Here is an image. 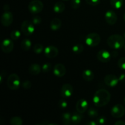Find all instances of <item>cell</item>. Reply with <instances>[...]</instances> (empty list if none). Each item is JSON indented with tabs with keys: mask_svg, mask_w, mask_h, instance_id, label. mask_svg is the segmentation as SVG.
<instances>
[{
	"mask_svg": "<svg viewBox=\"0 0 125 125\" xmlns=\"http://www.w3.org/2000/svg\"><path fill=\"white\" fill-rule=\"evenodd\" d=\"M104 81L107 86L110 87H114L118 85L120 81L118 77L114 74H108L104 77Z\"/></svg>",
	"mask_w": 125,
	"mask_h": 125,
	"instance_id": "obj_11",
	"label": "cell"
},
{
	"mask_svg": "<svg viewBox=\"0 0 125 125\" xmlns=\"http://www.w3.org/2000/svg\"><path fill=\"white\" fill-rule=\"evenodd\" d=\"M89 107V103L85 99H80L78 100L76 104V109L78 112L83 114L86 112Z\"/></svg>",
	"mask_w": 125,
	"mask_h": 125,
	"instance_id": "obj_15",
	"label": "cell"
},
{
	"mask_svg": "<svg viewBox=\"0 0 125 125\" xmlns=\"http://www.w3.org/2000/svg\"><path fill=\"white\" fill-rule=\"evenodd\" d=\"M83 118V115L81 113L78 112H74L72 115V124L78 125L81 123Z\"/></svg>",
	"mask_w": 125,
	"mask_h": 125,
	"instance_id": "obj_20",
	"label": "cell"
},
{
	"mask_svg": "<svg viewBox=\"0 0 125 125\" xmlns=\"http://www.w3.org/2000/svg\"><path fill=\"white\" fill-rule=\"evenodd\" d=\"M115 125H125V122L122 120H118L114 123Z\"/></svg>",
	"mask_w": 125,
	"mask_h": 125,
	"instance_id": "obj_42",
	"label": "cell"
},
{
	"mask_svg": "<svg viewBox=\"0 0 125 125\" xmlns=\"http://www.w3.org/2000/svg\"><path fill=\"white\" fill-rule=\"evenodd\" d=\"M5 75H6V72H4V71H2L1 74H0V84H1L3 81V79L4 78Z\"/></svg>",
	"mask_w": 125,
	"mask_h": 125,
	"instance_id": "obj_39",
	"label": "cell"
},
{
	"mask_svg": "<svg viewBox=\"0 0 125 125\" xmlns=\"http://www.w3.org/2000/svg\"><path fill=\"white\" fill-rule=\"evenodd\" d=\"M32 46V42L29 39H24L21 42V47L24 51H28Z\"/></svg>",
	"mask_w": 125,
	"mask_h": 125,
	"instance_id": "obj_23",
	"label": "cell"
},
{
	"mask_svg": "<svg viewBox=\"0 0 125 125\" xmlns=\"http://www.w3.org/2000/svg\"><path fill=\"white\" fill-rule=\"evenodd\" d=\"M84 50V46L82 44H76L72 47V51L74 54H79L82 53Z\"/></svg>",
	"mask_w": 125,
	"mask_h": 125,
	"instance_id": "obj_25",
	"label": "cell"
},
{
	"mask_svg": "<svg viewBox=\"0 0 125 125\" xmlns=\"http://www.w3.org/2000/svg\"><path fill=\"white\" fill-rule=\"evenodd\" d=\"M39 125H57V123H50V122H48V121H45V122H42L40 123Z\"/></svg>",
	"mask_w": 125,
	"mask_h": 125,
	"instance_id": "obj_38",
	"label": "cell"
},
{
	"mask_svg": "<svg viewBox=\"0 0 125 125\" xmlns=\"http://www.w3.org/2000/svg\"><path fill=\"white\" fill-rule=\"evenodd\" d=\"M62 1H68V0H62Z\"/></svg>",
	"mask_w": 125,
	"mask_h": 125,
	"instance_id": "obj_46",
	"label": "cell"
},
{
	"mask_svg": "<svg viewBox=\"0 0 125 125\" xmlns=\"http://www.w3.org/2000/svg\"><path fill=\"white\" fill-rule=\"evenodd\" d=\"M22 87L23 89H29L31 88L32 87V83L30 81L26 80L22 83Z\"/></svg>",
	"mask_w": 125,
	"mask_h": 125,
	"instance_id": "obj_35",
	"label": "cell"
},
{
	"mask_svg": "<svg viewBox=\"0 0 125 125\" xmlns=\"http://www.w3.org/2000/svg\"><path fill=\"white\" fill-rule=\"evenodd\" d=\"M73 94V88L70 84H65L62 86L60 91V95L63 98H70Z\"/></svg>",
	"mask_w": 125,
	"mask_h": 125,
	"instance_id": "obj_9",
	"label": "cell"
},
{
	"mask_svg": "<svg viewBox=\"0 0 125 125\" xmlns=\"http://www.w3.org/2000/svg\"><path fill=\"white\" fill-rule=\"evenodd\" d=\"M71 7L73 9H78L80 7L81 4V0H71Z\"/></svg>",
	"mask_w": 125,
	"mask_h": 125,
	"instance_id": "obj_30",
	"label": "cell"
},
{
	"mask_svg": "<svg viewBox=\"0 0 125 125\" xmlns=\"http://www.w3.org/2000/svg\"><path fill=\"white\" fill-rule=\"evenodd\" d=\"M118 66L120 69L125 70V57H122L118 61Z\"/></svg>",
	"mask_w": 125,
	"mask_h": 125,
	"instance_id": "obj_33",
	"label": "cell"
},
{
	"mask_svg": "<svg viewBox=\"0 0 125 125\" xmlns=\"http://www.w3.org/2000/svg\"><path fill=\"white\" fill-rule=\"evenodd\" d=\"M106 121H107V120H106V117H104V116H101V117H98L97 120L98 123L100 125L105 124L106 123Z\"/></svg>",
	"mask_w": 125,
	"mask_h": 125,
	"instance_id": "obj_37",
	"label": "cell"
},
{
	"mask_svg": "<svg viewBox=\"0 0 125 125\" xmlns=\"http://www.w3.org/2000/svg\"><path fill=\"white\" fill-rule=\"evenodd\" d=\"M124 37H125V36H124Z\"/></svg>",
	"mask_w": 125,
	"mask_h": 125,
	"instance_id": "obj_49",
	"label": "cell"
},
{
	"mask_svg": "<svg viewBox=\"0 0 125 125\" xmlns=\"http://www.w3.org/2000/svg\"><path fill=\"white\" fill-rule=\"evenodd\" d=\"M10 123L12 125H22L23 122L21 117L15 116L11 118V119L10 120Z\"/></svg>",
	"mask_w": 125,
	"mask_h": 125,
	"instance_id": "obj_26",
	"label": "cell"
},
{
	"mask_svg": "<svg viewBox=\"0 0 125 125\" xmlns=\"http://www.w3.org/2000/svg\"><path fill=\"white\" fill-rule=\"evenodd\" d=\"M42 70V67L37 63H33L31 64L28 68V72L29 74L32 75H37Z\"/></svg>",
	"mask_w": 125,
	"mask_h": 125,
	"instance_id": "obj_17",
	"label": "cell"
},
{
	"mask_svg": "<svg viewBox=\"0 0 125 125\" xmlns=\"http://www.w3.org/2000/svg\"><path fill=\"white\" fill-rule=\"evenodd\" d=\"M51 67H52V65H51V63H45L42 65V71L43 72H45V73H48V72H49L51 70Z\"/></svg>",
	"mask_w": 125,
	"mask_h": 125,
	"instance_id": "obj_32",
	"label": "cell"
},
{
	"mask_svg": "<svg viewBox=\"0 0 125 125\" xmlns=\"http://www.w3.org/2000/svg\"><path fill=\"white\" fill-rule=\"evenodd\" d=\"M20 77L15 73H12L9 76L7 79V87L10 90H17L20 86Z\"/></svg>",
	"mask_w": 125,
	"mask_h": 125,
	"instance_id": "obj_4",
	"label": "cell"
},
{
	"mask_svg": "<svg viewBox=\"0 0 125 125\" xmlns=\"http://www.w3.org/2000/svg\"><path fill=\"white\" fill-rule=\"evenodd\" d=\"M105 20L109 24L114 25L117 23L118 17L114 11L109 10L105 13Z\"/></svg>",
	"mask_w": 125,
	"mask_h": 125,
	"instance_id": "obj_13",
	"label": "cell"
},
{
	"mask_svg": "<svg viewBox=\"0 0 125 125\" xmlns=\"http://www.w3.org/2000/svg\"><path fill=\"white\" fill-rule=\"evenodd\" d=\"M111 95L109 92L106 89H99L93 96V102L95 106L101 107L106 106L111 100Z\"/></svg>",
	"mask_w": 125,
	"mask_h": 125,
	"instance_id": "obj_1",
	"label": "cell"
},
{
	"mask_svg": "<svg viewBox=\"0 0 125 125\" xmlns=\"http://www.w3.org/2000/svg\"><path fill=\"white\" fill-rule=\"evenodd\" d=\"M88 115L90 118H96L98 116V112L95 109L90 108L88 110Z\"/></svg>",
	"mask_w": 125,
	"mask_h": 125,
	"instance_id": "obj_29",
	"label": "cell"
},
{
	"mask_svg": "<svg viewBox=\"0 0 125 125\" xmlns=\"http://www.w3.org/2000/svg\"><path fill=\"white\" fill-rule=\"evenodd\" d=\"M44 54L48 58H54L58 55L59 50L55 46H48L44 49Z\"/></svg>",
	"mask_w": 125,
	"mask_h": 125,
	"instance_id": "obj_12",
	"label": "cell"
},
{
	"mask_svg": "<svg viewBox=\"0 0 125 125\" xmlns=\"http://www.w3.org/2000/svg\"><path fill=\"white\" fill-rule=\"evenodd\" d=\"M61 120L62 123L65 125L72 124V115L69 112H65L61 116Z\"/></svg>",
	"mask_w": 125,
	"mask_h": 125,
	"instance_id": "obj_22",
	"label": "cell"
},
{
	"mask_svg": "<svg viewBox=\"0 0 125 125\" xmlns=\"http://www.w3.org/2000/svg\"><path fill=\"white\" fill-rule=\"evenodd\" d=\"M110 3L113 8L119 9L123 6V0H111Z\"/></svg>",
	"mask_w": 125,
	"mask_h": 125,
	"instance_id": "obj_24",
	"label": "cell"
},
{
	"mask_svg": "<svg viewBox=\"0 0 125 125\" xmlns=\"http://www.w3.org/2000/svg\"><path fill=\"white\" fill-rule=\"evenodd\" d=\"M13 21V15L9 11H5L1 17V23L2 26L8 27L12 24Z\"/></svg>",
	"mask_w": 125,
	"mask_h": 125,
	"instance_id": "obj_8",
	"label": "cell"
},
{
	"mask_svg": "<svg viewBox=\"0 0 125 125\" xmlns=\"http://www.w3.org/2000/svg\"><path fill=\"white\" fill-rule=\"evenodd\" d=\"M58 106L62 109H64L67 108L68 106V103L64 99H61L58 102Z\"/></svg>",
	"mask_w": 125,
	"mask_h": 125,
	"instance_id": "obj_31",
	"label": "cell"
},
{
	"mask_svg": "<svg viewBox=\"0 0 125 125\" xmlns=\"http://www.w3.org/2000/svg\"><path fill=\"white\" fill-rule=\"evenodd\" d=\"M107 43L110 48L119 50L124 47L125 45V39L123 36L119 34H114L108 37Z\"/></svg>",
	"mask_w": 125,
	"mask_h": 125,
	"instance_id": "obj_2",
	"label": "cell"
},
{
	"mask_svg": "<svg viewBox=\"0 0 125 125\" xmlns=\"http://www.w3.org/2000/svg\"><path fill=\"white\" fill-rule=\"evenodd\" d=\"M2 51L4 53H10L12 51L14 48V43L11 39H6L2 42L1 45Z\"/></svg>",
	"mask_w": 125,
	"mask_h": 125,
	"instance_id": "obj_10",
	"label": "cell"
},
{
	"mask_svg": "<svg viewBox=\"0 0 125 125\" xmlns=\"http://www.w3.org/2000/svg\"><path fill=\"white\" fill-rule=\"evenodd\" d=\"M32 22L34 23V25H38L42 23V18L39 16H35L32 19Z\"/></svg>",
	"mask_w": 125,
	"mask_h": 125,
	"instance_id": "obj_34",
	"label": "cell"
},
{
	"mask_svg": "<svg viewBox=\"0 0 125 125\" xmlns=\"http://www.w3.org/2000/svg\"><path fill=\"white\" fill-rule=\"evenodd\" d=\"M33 50H34V52L35 54H40L43 51L44 47L41 44L37 43L34 45V48H33Z\"/></svg>",
	"mask_w": 125,
	"mask_h": 125,
	"instance_id": "obj_28",
	"label": "cell"
},
{
	"mask_svg": "<svg viewBox=\"0 0 125 125\" xmlns=\"http://www.w3.org/2000/svg\"><path fill=\"white\" fill-rule=\"evenodd\" d=\"M97 59L101 62L106 63L108 62L111 59V54L108 51L101 50L97 53Z\"/></svg>",
	"mask_w": 125,
	"mask_h": 125,
	"instance_id": "obj_16",
	"label": "cell"
},
{
	"mask_svg": "<svg viewBox=\"0 0 125 125\" xmlns=\"http://www.w3.org/2000/svg\"><path fill=\"white\" fill-rule=\"evenodd\" d=\"M43 7V4L40 0H32L28 4V10L32 14H37L41 12Z\"/></svg>",
	"mask_w": 125,
	"mask_h": 125,
	"instance_id": "obj_5",
	"label": "cell"
},
{
	"mask_svg": "<svg viewBox=\"0 0 125 125\" xmlns=\"http://www.w3.org/2000/svg\"><path fill=\"white\" fill-rule=\"evenodd\" d=\"M117 55H118V53H117L116 51H114V52H112V56H113L114 57H116Z\"/></svg>",
	"mask_w": 125,
	"mask_h": 125,
	"instance_id": "obj_44",
	"label": "cell"
},
{
	"mask_svg": "<svg viewBox=\"0 0 125 125\" xmlns=\"http://www.w3.org/2000/svg\"><path fill=\"white\" fill-rule=\"evenodd\" d=\"M62 25V21L58 18H54L50 22V28L52 31H56L61 28Z\"/></svg>",
	"mask_w": 125,
	"mask_h": 125,
	"instance_id": "obj_18",
	"label": "cell"
},
{
	"mask_svg": "<svg viewBox=\"0 0 125 125\" xmlns=\"http://www.w3.org/2000/svg\"><path fill=\"white\" fill-rule=\"evenodd\" d=\"M82 76L83 79L86 81H91L95 78V74L91 70L87 69L83 71L82 73Z\"/></svg>",
	"mask_w": 125,
	"mask_h": 125,
	"instance_id": "obj_19",
	"label": "cell"
},
{
	"mask_svg": "<svg viewBox=\"0 0 125 125\" xmlns=\"http://www.w3.org/2000/svg\"><path fill=\"white\" fill-rule=\"evenodd\" d=\"M111 115L115 118H119L123 117L125 114V108L122 104H115L112 107L111 111Z\"/></svg>",
	"mask_w": 125,
	"mask_h": 125,
	"instance_id": "obj_7",
	"label": "cell"
},
{
	"mask_svg": "<svg viewBox=\"0 0 125 125\" xmlns=\"http://www.w3.org/2000/svg\"><path fill=\"white\" fill-rule=\"evenodd\" d=\"M101 37L98 33L92 32L87 35L85 39V42L90 47H95L100 43Z\"/></svg>",
	"mask_w": 125,
	"mask_h": 125,
	"instance_id": "obj_3",
	"label": "cell"
},
{
	"mask_svg": "<svg viewBox=\"0 0 125 125\" xmlns=\"http://www.w3.org/2000/svg\"><path fill=\"white\" fill-rule=\"evenodd\" d=\"M118 79L120 81H125V74L123 73V74H120V76L118 77Z\"/></svg>",
	"mask_w": 125,
	"mask_h": 125,
	"instance_id": "obj_41",
	"label": "cell"
},
{
	"mask_svg": "<svg viewBox=\"0 0 125 125\" xmlns=\"http://www.w3.org/2000/svg\"><path fill=\"white\" fill-rule=\"evenodd\" d=\"M124 50H125V46H124Z\"/></svg>",
	"mask_w": 125,
	"mask_h": 125,
	"instance_id": "obj_47",
	"label": "cell"
},
{
	"mask_svg": "<svg viewBox=\"0 0 125 125\" xmlns=\"http://www.w3.org/2000/svg\"><path fill=\"white\" fill-rule=\"evenodd\" d=\"M87 4L92 6H96L100 3L101 0H85Z\"/></svg>",
	"mask_w": 125,
	"mask_h": 125,
	"instance_id": "obj_36",
	"label": "cell"
},
{
	"mask_svg": "<svg viewBox=\"0 0 125 125\" xmlns=\"http://www.w3.org/2000/svg\"><path fill=\"white\" fill-rule=\"evenodd\" d=\"M21 36V32H20V31L18 30H13L12 31L10 32V39L12 40H16L17 39H19Z\"/></svg>",
	"mask_w": 125,
	"mask_h": 125,
	"instance_id": "obj_27",
	"label": "cell"
},
{
	"mask_svg": "<svg viewBox=\"0 0 125 125\" xmlns=\"http://www.w3.org/2000/svg\"><path fill=\"white\" fill-rule=\"evenodd\" d=\"M9 8H10L9 6L7 4H5L4 6V10L5 11H9Z\"/></svg>",
	"mask_w": 125,
	"mask_h": 125,
	"instance_id": "obj_43",
	"label": "cell"
},
{
	"mask_svg": "<svg viewBox=\"0 0 125 125\" xmlns=\"http://www.w3.org/2000/svg\"><path fill=\"white\" fill-rule=\"evenodd\" d=\"M21 30L23 34L26 36L32 35L35 31L34 23L29 20H24L21 24Z\"/></svg>",
	"mask_w": 125,
	"mask_h": 125,
	"instance_id": "obj_6",
	"label": "cell"
},
{
	"mask_svg": "<svg viewBox=\"0 0 125 125\" xmlns=\"http://www.w3.org/2000/svg\"><path fill=\"white\" fill-rule=\"evenodd\" d=\"M124 102H125V98H124Z\"/></svg>",
	"mask_w": 125,
	"mask_h": 125,
	"instance_id": "obj_48",
	"label": "cell"
},
{
	"mask_svg": "<svg viewBox=\"0 0 125 125\" xmlns=\"http://www.w3.org/2000/svg\"><path fill=\"white\" fill-rule=\"evenodd\" d=\"M65 9V5L61 1L56 2L53 6V10L56 13H62Z\"/></svg>",
	"mask_w": 125,
	"mask_h": 125,
	"instance_id": "obj_21",
	"label": "cell"
},
{
	"mask_svg": "<svg viewBox=\"0 0 125 125\" xmlns=\"http://www.w3.org/2000/svg\"><path fill=\"white\" fill-rule=\"evenodd\" d=\"M123 19H124V20L125 21V13H124V15H123Z\"/></svg>",
	"mask_w": 125,
	"mask_h": 125,
	"instance_id": "obj_45",
	"label": "cell"
},
{
	"mask_svg": "<svg viewBox=\"0 0 125 125\" xmlns=\"http://www.w3.org/2000/svg\"><path fill=\"white\" fill-rule=\"evenodd\" d=\"M98 123L97 122H95V121H89V122H86L85 123V125H97Z\"/></svg>",
	"mask_w": 125,
	"mask_h": 125,
	"instance_id": "obj_40",
	"label": "cell"
},
{
	"mask_svg": "<svg viewBox=\"0 0 125 125\" xmlns=\"http://www.w3.org/2000/svg\"><path fill=\"white\" fill-rule=\"evenodd\" d=\"M66 68L62 63H57L54 65L53 69V74L58 78H61L66 74Z\"/></svg>",
	"mask_w": 125,
	"mask_h": 125,
	"instance_id": "obj_14",
	"label": "cell"
}]
</instances>
